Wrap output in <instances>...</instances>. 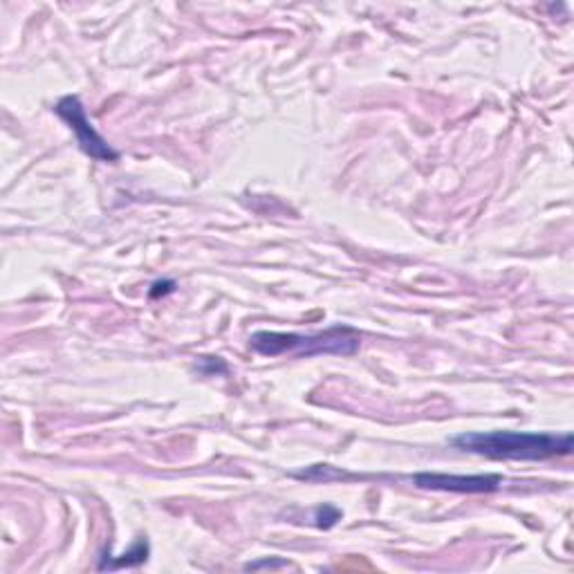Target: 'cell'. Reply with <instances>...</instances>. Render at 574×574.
<instances>
[{
	"label": "cell",
	"instance_id": "6da1fadb",
	"mask_svg": "<svg viewBox=\"0 0 574 574\" xmlns=\"http://www.w3.org/2000/svg\"><path fill=\"white\" fill-rule=\"evenodd\" d=\"M460 451L492 460H545L572 451V433H523V431H473L451 438Z\"/></svg>",
	"mask_w": 574,
	"mask_h": 574
},
{
	"label": "cell",
	"instance_id": "7a4b0ae2",
	"mask_svg": "<svg viewBox=\"0 0 574 574\" xmlns=\"http://www.w3.org/2000/svg\"><path fill=\"white\" fill-rule=\"evenodd\" d=\"M359 335L350 326H335L312 335L299 332H254L249 346L254 352L263 357H280V355H297V357H315V355H355L359 350Z\"/></svg>",
	"mask_w": 574,
	"mask_h": 574
},
{
	"label": "cell",
	"instance_id": "3957f363",
	"mask_svg": "<svg viewBox=\"0 0 574 574\" xmlns=\"http://www.w3.org/2000/svg\"><path fill=\"white\" fill-rule=\"evenodd\" d=\"M54 111L72 129V133L76 135V144L81 146V151L88 157L98 160V162H117L120 160V153L90 124V120L85 115V106L76 94H65V98L59 100Z\"/></svg>",
	"mask_w": 574,
	"mask_h": 574
},
{
	"label": "cell",
	"instance_id": "277c9868",
	"mask_svg": "<svg viewBox=\"0 0 574 574\" xmlns=\"http://www.w3.org/2000/svg\"><path fill=\"white\" fill-rule=\"evenodd\" d=\"M413 483L420 490L433 492H451V494H490L501 490L503 475L485 473V475H455V473H433L422 471L413 475Z\"/></svg>",
	"mask_w": 574,
	"mask_h": 574
},
{
	"label": "cell",
	"instance_id": "5b68a950",
	"mask_svg": "<svg viewBox=\"0 0 574 574\" xmlns=\"http://www.w3.org/2000/svg\"><path fill=\"white\" fill-rule=\"evenodd\" d=\"M148 554H151L148 541L146 539H137L135 545L129 552H124L120 558H109L106 556L100 563V570H117V567H124V565H140V563H144L148 558Z\"/></svg>",
	"mask_w": 574,
	"mask_h": 574
},
{
	"label": "cell",
	"instance_id": "8992f818",
	"mask_svg": "<svg viewBox=\"0 0 574 574\" xmlns=\"http://www.w3.org/2000/svg\"><path fill=\"white\" fill-rule=\"evenodd\" d=\"M339 519H341V512L337 508H332V505H324V508L317 510V525L324 527V530L332 527Z\"/></svg>",
	"mask_w": 574,
	"mask_h": 574
},
{
	"label": "cell",
	"instance_id": "52a82bcc",
	"mask_svg": "<svg viewBox=\"0 0 574 574\" xmlns=\"http://www.w3.org/2000/svg\"><path fill=\"white\" fill-rule=\"evenodd\" d=\"M260 565H267V567H283V565H287V563H285V561H276V563L263 561V563H249L247 567H249V570H256V567H260Z\"/></svg>",
	"mask_w": 574,
	"mask_h": 574
}]
</instances>
